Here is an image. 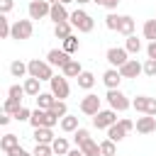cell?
<instances>
[{
	"label": "cell",
	"mask_w": 156,
	"mask_h": 156,
	"mask_svg": "<svg viewBox=\"0 0 156 156\" xmlns=\"http://www.w3.org/2000/svg\"><path fill=\"white\" fill-rule=\"evenodd\" d=\"M12 122V115H7L5 110H0V127H7Z\"/></svg>",
	"instance_id": "obj_44"
},
{
	"label": "cell",
	"mask_w": 156,
	"mask_h": 156,
	"mask_svg": "<svg viewBox=\"0 0 156 156\" xmlns=\"http://www.w3.org/2000/svg\"><path fill=\"white\" fill-rule=\"evenodd\" d=\"M76 80H78V88H83V90H90V88L95 85V76H93L90 71H83Z\"/></svg>",
	"instance_id": "obj_27"
},
{
	"label": "cell",
	"mask_w": 156,
	"mask_h": 156,
	"mask_svg": "<svg viewBox=\"0 0 156 156\" xmlns=\"http://www.w3.org/2000/svg\"><path fill=\"white\" fill-rule=\"evenodd\" d=\"M78 149H80L85 156H102V154H100V144H98V141H93V139H88V141H85V144H80Z\"/></svg>",
	"instance_id": "obj_28"
},
{
	"label": "cell",
	"mask_w": 156,
	"mask_h": 156,
	"mask_svg": "<svg viewBox=\"0 0 156 156\" xmlns=\"http://www.w3.org/2000/svg\"><path fill=\"white\" fill-rule=\"evenodd\" d=\"M117 32L124 34V37L134 34V20H132L129 15H122V20H119V29H117Z\"/></svg>",
	"instance_id": "obj_26"
},
{
	"label": "cell",
	"mask_w": 156,
	"mask_h": 156,
	"mask_svg": "<svg viewBox=\"0 0 156 156\" xmlns=\"http://www.w3.org/2000/svg\"><path fill=\"white\" fill-rule=\"evenodd\" d=\"M46 2H51V5H54V2H56V0H46Z\"/></svg>",
	"instance_id": "obj_52"
},
{
	"label": "cell",
	"mask_w": 156,
	"mask_h": 156,
	"mask_svg": "<svg viewBox=\"0 0 156 156\" xmlns=\"http://www.w3.org/2000/svg\"><path fill=\"white\" fill-rule=\"evenodd\" d=\"M49 10H51V2H46V0H32L27 7L29 20H44V17H49Z\"/></svg>",
	"instance_id": "obj_10"
},
{
	"label": "cell",
	"mask_w": 156,
	"mask_h": 156,
	"mask_svg": "<svg viewBox=\"0 0 156 156\" xmlns=\"http://www.w3.org/2000/svg\"><path fill=\"white\" fill-rule=\"evenodd\" d=\"M61 73H63L66 78H78V76L83 73V68H80V63H78L76 58H71V61H68V63L61 68Z\"/></svg>",
	"instance_id": "obj_22"
},
{
	"label": "cell",
	"mask_w": 156,
	"mask_h": 156,
	"mask_svg": "<svg viewBox=\"0 0 156 156\" xmlns=\"http://www.w3.org/2000/svg\"><path fill=\"white\" fill-rule=\"evenodd\" d=\"M90 139V132L88 129H83V127H78L76 132H73V141H76V146H80V144H85Z\"/></svg>",
	"instance_id": "obj_37"
},
{
	"label": "cell",
	"mask_w": 156,
	"mask_h": 156,
	"mask_svg": "<svg viewBox=\"0 0 156 156\" xmlns=\"http://www.w3.org/2000/svg\"><path fill=\"white\" fill-rule=\"evenodd\" d=\"M141 34H144V39H149V41H156V17L144 22V27H141Z\"/></svg>",
	"instance_id": "obj_29"
},
{
	"label": "cell",
	"mask_w": 156,
	"mask_h": 156,
	"mask_svg": "<svg viewBox=\"0 0 156 156\" xmlns=\"http://www.w3.org/2000/svg\"><path fill=\"white\" fill-rule=\"evenodd\" d=\"M54 66L49 63V61H41V58H32L29 63H27V71H29V76L32 78H39V80H51L54 78V71H51Z\"/></svg>",
	"instance_id": "obj_2"
},
{
	"label": "cell",
	"mask_w": 156,
	"mask_h": 156,
	"mask_svg": "<svg viewBox=\"0 0 156 156\" xmlns=\"http://www.w3.org/2000/svg\"><path fill=\"white\" fill-rule=\"evenodd\" d=\"M12 7H15V0H0V12H2V15L12 12Z\"/></svg>",
	"instance_id": "obj_43"
},
{
	"label": "cell",
	"mask_w": 156,
	"mask_h": 156,
	"mask_svg": "<svg viewBox=\"0 0 156 156\" xmlns=\"http://www.w3.org/2000/svg\"><path fill=\"white\" fill-rule=\"evenodd\" d=\"M119 2H122V0H107V2H105V7H107V10H110V12H115V10H117V5H119Z\"/></svg>",
	"instance_id": "obj_47"
},
{
	"label": "cell",
	"mask_w": 156,
	"mask_h": 156,
	"mask_svg": "<svg viewBox=\"0 0 156 156\" xmlns=\"http://www.w3.org/2000/svg\"><path fill=\"white\" fill-rule=\"evenodd\" d=\"M78 49H80L78 37H73V34H71V37H66V39H63V51H66V54H76Z\"/></svg>",
	"instance_id": "obj_33"
},
{
	"label": "cell",
	"mask_w": 156,
	"mask_h": 156,
	"mask_svg": "<svg viewBox=\"0 0 156 156\" xmlns=\"http://www.w3.org/2000/svg\"><path fill=\"white\" fill-rule=\"evenodd\" d=\"M32 156H54V149H51V144H37Z\"/></svg>",
	"instance_id": "obj_39"
},
{
	"label": "cell",
	"mask_w": 156,
	"mask_h": 156,
	"mask_svg": "<svg viewBox=\"0 0 156 156\" xmlns=\"http://www.w3.org/2000/svg\"><path fill=\"white\" fill-rule=\"evenodd\" d=\"M100 154H102V156H115V154H117V149H115V141H112V139H105V141H100Z\"/></svg>",
	"instance_id": "obj_38"
},
{
	"label": "cell",
	"mask_w": 156,
	"mask_h": 156,
	"mask_svg": "<svg viewBox=\"0 0 156 156\" xmlns=\"http://www.w3.org/2000/svg\"><path fill=\"white\" fill-rule=\"evenodd\" d=\"M115 156H117V154H115Z\"/></svg>",
	"instance_id": "obj_55"
},
{
	"label": "cell",
	"mask_w": 156,
	"mask_h": 156,
	"mask_svg": "<svg viewBox=\"0 0 156 156\" xmlns=\"http://www.w3.org/2000/svg\"><path fill=\"white\" fill-rule=\"evenodd\" d=\"M22 88H24V95H32V98H37V95L41 93V80H39V78H32V76H27V78H24V83H22Z\"/></svg>",
	"instance_id": "obj_17"
},
{
	"label": "cell",
	"mask_w": 156,
	"mask_h": 156,
	"mask_svg": "<svg viewBox=\"0 0 156 156\" xmlns=\"http://www.w3.org/2000/svg\"><path fill=\"white\" fill-rule=\"evenodd\" d=\"M49 112L56 117V119H61L63 115H68V107H66V100H54V105L49 107Z\"/></svg>",
	"instance_id": "obj_31"
},
{
	"label": "cell",
	"mask_w": 156,
	"mask_h": 156,
	"mask_svg": "<svg viewBox=\"0 0 156 156\" xmlns=\"http://www.w3.org/2000/svg\"><path fill=\"white\" fill-rule=\"evenodd\" d=\"M102 107H100V98L98 95H93V93H88L83 100H80V112L83 115H88V117H93V115H98Z\"/></svg>",
	"instance_id": "obj_11"
},
{
	"label": "cell",
	"mask_w": 156,
	"mask_h": 156,
	"mask_svg": "<svg viewBox=\"0 0 156 156\" xmlns=\"http://www.w3.org/2000/svg\"><path fill=\"white\" fill-rule=\"evenodd\" d=\"M68 17H71V12L66 10V5H61V2H54V5H51V10H49V20H51L54 24H58V22H68Z\"/></svg>",
	"instance_id": "obj_14"
},
{
	"label": "cell",
	"mask_w": 156,
	"mask_h": 156,
	"mask_svg": "<svg viewBox=\"0 0 156 156\" xmlns=\"http://www.w3.org/2000/svg\"><path fill=\"white\" fill-rule=\"evenodd\" d=\"M56 136H54V132H51V127H37L34 129V141L37 144H51Z\"/></svg>",
	"instance_id": "obj_19"
},
{
	"label": "cell",
	"mask_w": 156,
	"mask_h": 156,
	"mask_svg": "<svg viewBox=\"0 0 156 156\" xmlns=\"http://www.w3.org/2000/svg\"><path fill=\"white\" fill-rule=\"evenodd\" d=\"M124 49H127V54H139L141 51V39H136L134 34H129L127 41H124Z\"/></svg>",
	"instance_id": "obj_32"
},
{
	"label": "cell",
	"mask_w": 156,
	"mask_h": 156,
	"mask_svg": "<svg viewBox=\"0 0 156 156\" xmlns=\"http://www.w3.org/2000/svg\"><path fill=\"white\" fill-rule=\"evenodd\" d=\"M73 2H78V7H83V5H88V2H93V0H73Z\"/></svg>",
	"instance_id": "obj_49"
},
{
	"label": "cell",
	"mask_w": 156,
	"mask_h": 156,
	"mask_svg": "<svg viewBox=\"0 0 156 156\" xmlns=\"http://www.w3.org/2000/svg\"><path fill=\"white\" fill-rule=\"evenodd\" d=\"M7 156H32V154H29V151H24L22 146H17V149H12V151H10Z\"/></svg>",
	"instance_id": "obj_46"
},
{
	"label": "cell",
	"mask_w": 156,
	"mask_h": 156,
	"mask_svg": "<svg viewBox=\"0 0 156 156\" xmlns=\"http://www.w3.org/2000/svg\"><path fill=\"white\" fill-rule=\"evenodd\" d=\"M93 2H98V5H102V7H105V2H107V0H93Z\"/></svg>",
	"instance_id": "obj_50"
},
{
	"label": "cell",
	"mask_w": 156,
	"mask_h": 156,
	"mask_svg": "<svg viewBox=\"0 0 156 156\" xmlns=\"http://www.w3.org/2000/svg\"><path fill=\"white\" fill-rule=\"evenodd\" d=\"M51 149H54V154H56V156H66V154H68V149H71V144H68V139H66V136H56V139L51 141Z\"/></svg>",
	"instance_id": "obj_23"
},
{
	"label": "cell",
	"mask_w": 156,
	"mask_h": 156,
	"mask_svg": "<svg viewBox=\"0 0 156 156\" xmlns=\"http://www.w3.org/2000/svg\"><path fill=\"white\" fill-rule=\"evenodd\" d=\"M0 95H2V88H0Z\"/></svg>",
	"instance_id": "obj_53"
},
{
	"label": "cell",
	"mask_w": 156,
	"mask_h": 156,
	"mask_svg": "<svg viewBox=\"0 0 156 156\" xmlns=\"http://www.w3.org/2000/svg\"><path fill=\"white\" fill-rule=\"evenodd\" d=\"M71 29H73L71 22H58V24H54V37L63 41L66 37H71Z\"/></svg>",
	"instance_id": "obj_24"
},
{
	"label": "cell",
	"mask_w": 156,
	"mask_h": 156,
	"mask_svg": "<svg viewBox=\"0 0 156 156\" xmlns=\"http://www.w3.org/2000/svg\"><path fill=\"white\" fill-rule=\"evenodd\" d=\"M146 56L156 61V41H149V46H146Z\"/></svg>",
	"instance_id": "obj_45"
},
{
	"label": "cell",
	"mask_w": 156,
	"mask_h": 156,
	"mask_svg": "<svg viewBox=\"0 0 156 156\" xmlns=\"http://www.w3.org/2000/svg\"><path fill=\"white\" fill-rule=\"evenodd\" d=\"M0 139H2V134H0Z\"/></svg>",
	"instance_id": "obj_54"
},
{
	"label": "cell",
	"mask_w": 156,
	"mask_h": 156,
	"mask_svg": "<svg viewBox=\"0 0 156 156\" xmlns=\"http://www.w3.org/2000/svg\"><path fill=\"white\" fill-rule=\"evenodd\" d=\"M58 119L49 112V110H41V107H37V110H32V115H29V124L37 129V127H51L54 129V124H56Z\"/></svg>",
	"instance_id": "obj_5"
},
{
	"label": "cell",
	"mask_w": 156,
	"mask_h": 156,
	"mask_svg": "<svg viewBox=\"0 0 156 156\" xmlns=\"http://www.w3.org/2000/svg\"><path fill=\"white\" fill-rule=\"evenodd\" d=\"M141 73H144L146 78H156V61H154V58H146V61L141 63Z\"/></svg>",
	"instance_id": "obj_35"
},
{
	"label": "cell",
	"mask_w": 156,
	"mask_h": 156,
	"mask_svg": "<svg viewBox=\"0 0 156 156\" xmlns=\"http://www.w3.org/2000/svg\"><path fill=\"white\" fill-rule=\"evenodd\" d=\"M66 156H85V154H83V151L76 146V149H68V154H66Z\"/></svg>",
	"instance_id": "obj_48"
},
{
	"label": "cell",
	"mask_w": 156,
	"mask_h": 156,
	"mask_svg": "<svg viewBox=\"0 0 156 156\" xmlns=\"http://www.w3.org/2000/svg\"><path fill=\"white\" fill-rule=\"evenodd\" d=\"M127 134H129V132H127V127H124L122 122H115L112 127H107V139H112L115 144H117V141H122Z\"/></svg>",
	"instance_id": "obj_18"
},
{
	"label": "cell",
	"mask_w": 156,
	"mask_h": 156,
	"mask_svg": "<svg viewBox=\"0 0 156 156\" xmlns=\"http://www.w3.org/2000/svg\"><path fill=\"white\" fill-rule=\"evenodd\" d=\"M119 73H122V78H136V76H141V63L136 58H129L124 66H119Z\"/></svg>",
	"instance_id": "obj_16"
},
{
	"label": "cell",
	"mask_w": 156,
	"mask_h": 156,
	"mask_svg": "<svg viewBox=\"0 0 156 156\" xmlns=\"http://www.w3.org/2000/svg\"><path fill=\"white\" fill-rule=\"evenodd\" d=\"M119 20H122V15L110 12V15L105 17V27H107V29H112V32H117V29H119Z\"/></svg>",
	"instance_id": "obj_34"
},
{
	"label": "cell",
	"mask_w": 156,
	"mask_h": 156,
	"mask_svg": "<svg viewBox=\"0 0 156 156\" xmlns=\"http://www.w3.org/2000/svg\"><path fill=\"white\" fill-rule=\"evenodd\" d=\"M115 122H117V112L112 107L110 110H100L98 115H93V127H98V129H107Z\"/></svg>",
	"instance_id": "obj_9"
},
{
	"label": "cell",
	"mask_w": 156,
	"mask_h": 156,
	"mask_svg": "<svg viewBox=\"0 0 156 156\" xmlns=\"http://www.w3.org/2000/svg\"><path fill=\"white\" fill-rule=\"evenodd\" d=\"M29 115H32V110H27V107L22 105V107L12 115V119H17V122H29Z\"/></svg>",
	"instance_id": "obj_41"
},
{
	"label": "cell",
	"mask_w": 156,
	"mask_h": 156,
	"mask_svg": "<svg viewBox=\"0 0 156 156\" xmlns=\"http://www.w3.org/2000/svg\"><path fill=\"white\" fill-rule=\"evenodd\" d=\"M105 58H107V63H110L112 68H119V66H124V63L129 61V54H127L124 46H110L107 54H105Z\"/></svg>",
	"instance_id": "obj_8"
},
{
	"label": "cell",
	"mask_w": 156,
	"mask_h": 156,
	"mask_svg": "<svg viewBox=\"0 0 156 156\" xmlns=\"http://www.w3.org/2000/svg\"><path fill=\"white\" fill-rule=\"evenodd\" d=\"M132 107L141 115H151L156 117V98H149V95H136L132 100Z\"/></svg>",
	"instance_id": "obj_7"
},
{
	"label": "cell",
	"mask_w": 156,
	"mask_h": 156,
	"mask_svg": "<svg viewBox=\"0 0 156 156\" xmlns=\"http://www.w3.org/2000/svg\"><path fill=\"white\" fill-rule=\"evenodd\" d=\"M102 83H105L107 90L119 88V83H122V73H119V68H112V66H110V68L102 73Z\"/></svg>",
	"instance_id": "obj_15"
},
{
	"label": "cell",
	"mask_w": 156,
	"mask_h": 156,
	"mask_svg": "<svg viewBox=\"0 0 156 156\" xmlns=\"http://www.w3.org/2000/svg\"><path fill=\"white\" fill-rule=\"evenodd\" d=\"M49 85H51V93H54V98L56 100H66L68 95H71V85H68V78L61 73V76H54L51 80H49Z\"/></svg>",
	"instance_id": "obj_6"
},
{
	"label": "cell",
	"mask_w": 156,
	"mask_h": 156,
	"mask_svg": "<svg viewBox=\"0 0 156 156\" xmlns=\"http://www.w3.org/2000/svg\"><path fill=\"white\" fill-rule=\"evenodd\" d=\"M58 127H61V132L73 134V132L78 129V117H73V115H63V117L58 119Z\"/></svg>",
	"instance_id": "obj_20"
},
{
	"label": "cell",
	"mask_w": 156,
	"mask_h": 156,
	"mask_svg": "<svg viewBox=\"0 0 156 156\" xmlns=\"http://www.w3.org/2000/svg\"><path fill=\"white\" fill-rule=\"evenodd\" d=\"M54 100H56V98H54V93H51V90H49V93H39V95H37V107L49 110V107L54 105Z\"/></svg>",
	"instance_id": "obj_30"
},
{
	"label": "cell",
	"mask_w": 156,
	"mask_h": 156,
	"mask_svg": "<svg viewBox=\"0 0 156 156\" xmlns=\"http://www.w3.org/2000/svg\"><path fill=\"white\" fill-rule=\"evenodd\" d=\"M20 107H22V100H15V98H7V100H5V105H2V110H5L7 115H15Z\"/></svg>",
	"instance_id": "obj_36"
},
{
	"label": "cell",
	"mask_w": 156,
	"mask_h": 156,
	"mask_svg": "<svg viewBox=\"0 0 156 156\" xmlns=\"http://www.w3.org/2000/svg\"><path fill=\"white\" fill-rule=\"evenodd\" d=\"M7 95H10V98H15V100H22V95H24V88L15 83V85H10V90H7Z\"/></svg>",
	"instance_id": "obj_42"
},
{
	"label": "cell",
	"mask_w": 156,
	"mask_h": 156,
	"mask_svg": "<svg viewBox=\"0 0 156 156\" xmlns=\"http://www.w3.org/2000/svg\"><path fill=\"white\" fill-rule=\"evenodd\" d=\"M105 100L110 102V107L115 110V112H124V110H129L132 107V100L119 90V88H112V90H107V95H105Z\"/></svg>",
	"instance_id": "obj_4"
},
{
	"label": "cell",
	"mask_w": 156,
	"mask_h": 156,
	"mask_svg": "<svg viewBox=\"0 0 156 156\" xmlns=\"http://www.w3.org/2000/svg\"><path fill=\"white\" fill-rule=\"evenodd\" d=\"M10 73H12V78H24V76H29L27 63H24V61H20V58L10 63Z\"/></svg>",
	"instance_id": "obj_25"
},
{
	"label": "cell",
	"mask_w": 156,
	"mask_h": 156,
	"mask_svg": "<svg viewBox=\"0 0 156 156\" xmlns=\"http://www.w3.org/2000/svg\"><path fill=\"white\" fill-rule=\"evenodd\" d=\"M56 2H61V5H68V2H73V0H56Z\"/></svg>",
	"instance_id": "obj_51"
},
{
	"label": "cell",
	"mask_w": 156,
	"mask_h": 156,
	"mask_svg": "<svg viewBox=\"0 0 156 156\" xmlns=\"http://www.w3.org/2000/svg\"><path fill=\"white\" fill-rule=\"evenodd\" d=\"M32 34H34L32 20H17V22H12V27H10V39H15V41H24V39H29Z\"/></svg>",
	"instance_id": "obj_3"
},
{
	"label": "cell",
	"mask_w": 156,
	"mask_h": 156,
	"mask_svg": "<svg viewBox=\"0 0 156 156\" xmlns=\"http://www.w3.org/2000/svg\"><path fill=\"white\" fill-rule=\"evenodd\" d=\"M10 27H12V24H10L7 15L0 12V39H7V37H10Z\"/></svg>",
	"instance_id": "obj_40"
},
{
	"label": "cell",
	"mask_w": 156,
	"mask_h": 156,
	"mask_svg": "<svg viewBox=\"0 0 156 156\" xmlns=\"http://www.w3.org/2000/svg\"><path fill=\"white\" fill-rule=\"evenodd\" d=\"M134 129H136L139 134H151V132H156V117H151V115L136 117V122H134Z\"/></svg>",
	"instance_id": "obj_13"
},
{
	"label": "cell",
	"mask_w": 156,
	"mask_h": 156,
	"mask_svg": "<svg viewBox=\"0 0 156 156\" xmlns=\"http://www.w3.org/2000/svg\"><path fill=\"white\" fill-rule=\"evenodd\" d=\"M68 22L78 29V32H83V34H88V32H93V27H95V20L83 10V7H78V10H73L71 12V17H68Z\"/></svg>",
	"instance_id": "obj_1"
},
{
	"label": "cell",
	"mask_w": 156,
	"mask_h": 156,
	"mask_svg": "<svg viewBox=\"0 0 156 156\" xmlns=\"http://www.w3.org/2000/svg\"><path fill=\"white\" fill-rule=\"evenodd\" d=\"M20 146V136L17 134H2V139H0V149L5 151V154H10L12 149H17Z\"/></svg>",
	"instance_id": "obj_21"
},
{
	"label": "cell",
	"mask_w": 156,
	"mask_h": 156,
	"mask_svg": "<svg viewBox=\"0 0 156 156\" xmlns=\"http://www.w3.org/2000/svg\"><path fill=\"white\" fill-rule=\"evenodd\" d=\"M46 61H49L51 66H56V68H63V66L71 61V54H66L63 49H51V51L46 54Z\"/></svg>",
	"instance_id": "obj_12"
}]
</instances>
